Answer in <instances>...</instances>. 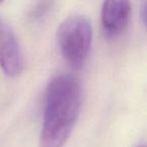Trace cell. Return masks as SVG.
I'll return each instance as SVG.
<instances>
[{
    "label": "cell",
    "instance_id": "6da1fadb",
    "mask_svg": "<svg viewBox=\"0 0 147 147\" xmlns=\"http://www.w3.org/2000/svg\"><path fill=\"white\" fill-rule=\"evenodd\" d=\"M82 88L72 74H59L47 84L40 133L41 147H63L79 118Z\"/></svg>",
    "mask_w": 147,
    "mask_h": 147
},
{
    "label": "cell",
    "instance_id": "7a4b0ae2",
    "mask_svg": "<svg viewBox=\"0 0 147 147\" xmlns=\"http://www.w3.org/2000/svg\"><path fill=\"white\" fill-rule=\"evenodd\" d=\"M57 39L66 61L76 69L82 68L92 46L93 28L90 20L83 15L69 16L57 27Z\"/></svg>",
    "mask_w": 147,
    "mask_h": 147
},
{
    "label": "cell",
    "instance_id": "3957f363",
    "mask_svg": "<svg viewBox=\"0 0 147 147\" xmlns=\"http://www.w3.org/2000/svg\"><path fill=\"white\" fill-rule=\"evenodd\" d=\"M0 68L9 77L19 75L23 69L19 43L12 28L2 17H0Z\"/></svg>",
    "mask_w": 147,
    "mask_h": 147
},
{
    "label": "cell",
    "instance_id": "277c9868",
    "mask_svg": "<svg viewBox=\"0 0 147 147\" xmlns=\"http://www.w3.org/2000/svg\"><path fill=\"white\" fill-rule=\"evenodd\" d=\"M130 0H104L101 9V21L106 33L120 35L126 30L131 17Z\"/></svg>",
    "mask_w": 147,
    "mask_h": 147
},
{
    "label": "cell",
    "instance_id": "5b68a950",
    "mask_svg": "<svg viewBox=\"0 0 147 147\" xmlns=\"http://www.w3.org/2000/svg\"><path fill=\"white\" fill-rule=\"evenodd\" d=\"M53 3V0H37L36 6L32 8L30 16L34 20H37L45 15L49 8L51 7Z\"/></svg>",
    "mask_w": 147,
    "mask_h": 147
},
{
    "label": "cell",
    "instance_id": "8992f818",
    "mask_svg": "<svg viewBox=\"0 0 147 147\" xmlns=\"http://www.w3.org/2000/svg\"><path fill=\"white\" fill-rule=\"evenodd\" d=\"M3 2H4V0H0V4L3 3Z\"/></svg>",
    "mask_w": 147,
    "mask_h": 147
},
{
    "label": "cell",
    "instance_id": "52a82bcc",
    "mask_svg": "<svg viewBox=\"0 0 147 147\" xmlns=\"http://www.w3.org/2000/svg\"><path fill=\"white\" fill-rule=\"evenodd\" d=\"M138 147H145V146H144V145H141V146H138Z\"/></svg>",
    "mask_w": 147,
    "mask_h": 147
}]
</instances>
